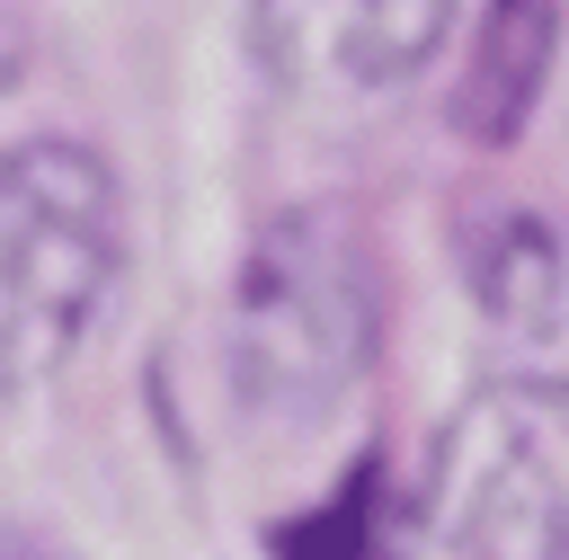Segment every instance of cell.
Wrapping results in <instances>:
<instances>
[{
    "mask_svg": "<svg viewBox=\"0 0 569 560\" xmlns=\"http://www.w3.org/2000/svg\"><path fill=\"white\" fill-rule=\"evenodd\" d=\"M276 71L311 89H382L418 71L453 18V0H249Z\"/></svg>",
    "mask_w": 569,
    "mask_h": 560,
    "instance_id": "obj_4",
    "label": "cell"
},
{
    "mask_svg": "<svg viewBox=\"0 0 569 560\" xmlns=\"http://www.w3.org/2000/svg\"><path fill=\"white\" fill-rule=\"evenodd\" d=\"M542 44H551V18H542L533 0H507L498 27H489V53H480V71H471V124H480V133H507V124H516V107H525V89H533V71H542Z\"/></svg>",
    "mask_w": 569,
    "mask_h": 560,
    "instance_id": "obj_5",
    "label": "cell"
},
{
    "mask_svg": "<svg viewBox=\"0 0 569 560\" xmlns=\"http://www.w3.org/2000/svg\"><path fill=\"white\" fill-rule=\"evenodd\" d=\"M9 62H18V44H9V27H0V80H9Z\"/></svg>",
    "mask_w": 569,
    "mask_h": 560,
    "instance_id": "obj_7",
    "label": "cell"
},
{
    "mask_svg": "<svg viewBox=\"0 0 569 560\" xmlns=\"http://www.w3.org/2000/svg\"><path fill=\"white\" fill-rule=\"evenodd\" d=\"M373 338L365 258L329 213H293L240 276V382L276 409H320Z\"/></svg>",
    "mask_w": 569,
    "mask_h": 560,
    "instance_id": "obj_3",
    "label": "cell"
},
{
    "mask_svg": "<svg viewBox=\"0 0 569 560\" xmlns=\"http://www.w3.org/2000/svg\"><path fill=\"white\" fill-rule=\"evenodd\" d=\"M284 560H391V551L373 542V524H365V498H338L329 516H311V524L284 542Z\"/></svg>",
    "mask_w": 569,
    "mask_h": 560,
    "instance_id": "obj_6",
    "label": "cell"
},
{
    "mask_svg": "<svg viewBox=\"0 0 569 560\" xmlns=\"http://www.w3.org/2000/svg\"><path fill=\"white\" fill-rule=\"evenodd\" d=\"M427 560H569V382L471 391L418 480Z\"/></svg>",
    "mask_w": 569,
    "mask_h": 560,
    "instance_id": "obj_1",
    "label": "cell"
},
{
    "mask_svg": "<svg viewBox=\"0 0 569 560\" xmlns=\"http://www.w3.org/2000/svg\"><path fill=\"white\" fill-rule=\"evenodd\" d=\"M124 258L116 178L80 142L0 151V391L44 382L98 320Z\"/></svg>",
    "mask_w": 569,
    "mask_h": 560,
    "instance_id": "obj_2",
    "label": "cell"
}]
</instances>
